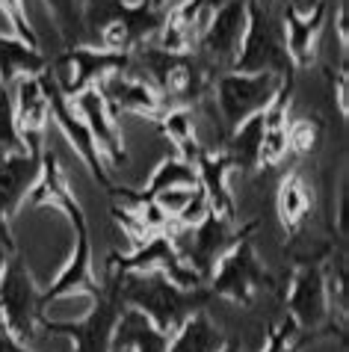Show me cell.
Returning a JSON list of instances; mask_svg holds the SVG:
<instances>
[{
	"instance_id": "1",
	"label": "cell",
	"mask_w": 349,
	"mask_h": 352,
	"mask_svg": "<svg viewBox=\"0 0 349 352\" xmlns=\"http://www.w3.org/2000/svg\"><path fill=\"white\" fill-rule=\"evenodd\" d=\"M110 278H115L122 305L145 314L166 335H172L183 320L201 311L210 299V290H187L163 272H110Z\"/></svg>"
},
{
	"instance_id": "2",
	"label": "cell",
	"mask_w": 349,
	"mask_h": 352,
	"mask_svg": "<svg viewBox=\"0 0 349 352\" xmlns=\"http://www.w3.org/2000/svg\"><path fill=\"white\" fill-rule=\"evenodd\" d=\"M166 21V12L124 0H83V24L92 27L95 45L115 54H133Z\"/></svg>"
},
{
	"instance_id": "3",
	"label": "cell",
	"mask_w": 349,
	"mask_h": 352,
	"mask_svg": "<svg viewBox=\"0 0 349 352\" xmlns=\"http://www.w3.org/2000/svg\"><path fill=\"white\" fill-rule=\"evenodd\" d=\"M231 72H275L281 77L293 74L290 56L284 51V33H281V21L273 15L269 3L260 0H246V33L240 42L237 60L231 63Z\"/></svg>"
},
{
	"instance_id": "4",
	"label": "cell",
	"mask_w": 349,
	"mask_h": 352,
	"mask_svg": "<svg viewBox=\"0 0 349 352\" xmlns=\"http://www.w3.org/2000/svg\"><path fill=\"white\" fill-rule=\"evenodd\" d=\"M287 80L290 77H281L275 72H255V74L228 72V74L216 77L213 98H216L219 116L225 119L228 128L234 131L237 124H243L251 116L267 110Z\"/></svg>"
},
{
	"instance_id": "5",
	"label": "cell",
	"mask_w": 349,
	"mask_h": 352,
	"mask_svg": "<svg viewBox=\"0 0 349 352\" xmlns=\"http://www.w3.org/2000/svg\"><path fill=\"white\" fill-rule=\"evenodd\" d=\"M122 296L115 287V278L110 285H101V293L92 299L89 314L80 320H51L45 314L42 329L51 335H65L71 340V352H110L115 320L122 314Z\"/></svg>"
},
{
	"instance_id": "6",
	"label": "cell",
	"mask_w": 349,
	"mask_h": 352,
	"mask_svg": "<svg viewBox=\"0 0 349 352\" xmlns=\"http://www.w3.org/2000/svg\"><path fill=\"white\" fill-rule=\"evenodd\" d=\"M131 68L133 54L104 51L98 45H69V51L56 56L51 80L65 98H74L89 86H98L104 77L115 72H131Z\"/></svg>"
},
{
	"instance_id": "7",
	"label": "cell",
	"mask_w": 349,
	"mask_h": 352,
	"mask_svg": "<svg viewBox=\"0 0 349 352\" xmlns=\"http://www.w3.org/2000/svg\"><path fill=\"white\" fill-rule=\"evenodd\" d=\"M0 317H3L6 329L24 344H30L38 335L45 320L42 290L36 287L30 270L15 258L0 272Z\"/></svg>"
},
{
	"instance_id": "8",
	"label": "cell",
	"mask_w": 349,
	"mask_h": 352,
	"mask_svg": "<svg viewBox=\"0 0 349 352\" xmlns=\"http://www.w3.org/2000/svg\"><path fill=\"white\" fill-rule=\"evenodd\" d=\"M110 272H163L174 285L181 287H201V276L183 261L178 243H174V231H154L145 240L137 243L131 255H113L110 258Z\"/></svg>"
},
{
	"instance_id": "9",
	"label": "cell",
	"mask_w": 349,
	"mask_h": 352,
	"mask_svg": "<svg viewBox=\"0 0 349 352\" xmlns=\"http://www.w3.org/2000/svg\"><path fill=\"white\" fill-rule=\"evenodd\" d=\"M267 285H269V276L255 252V243L246 234L237 237L234 246L210 270V293L225 296L231 302H240V305H249L258 296V290Z\"/></svg>"
},
{
	"instance_id": "10",
	"label": "cell",
	"mask_w": 349,
	"mask_h": 352,
	"mask_svg": "<svg viewBox=\"0 0 349 352\" xmlns=\"http://www.w3.org/2000/svg\"><path fill=\"white\" fill-rule=\"evenodd\" d=\"M45 80H47V98H51V122L63 131V136L69 140L74 154L83 160L86 169L92 172V178L98 181L104 190H115L113 181H110V175H106V163L101 157L98 145H95L89 128H86V122L80 119V113H77L74 101H71V98H65L60 89H56L54 80L47 74H45Z\"/></svg>"
},
{
	"instance_id": "11",
	"label": "cell",
	"mask_w": 349,
	"mask_h": 352,
	"mask_svg": "<svg viewBox=\"0 0 349 352\" xmlns=\"http://www.w3.org/2000/svg\"><path fill=\"white\" fill-rule=\"evenodd\" d=\"M71 101L77 107V113H80V119L86 122V128H89L104 163L115 166V169L128 163V145H124L119 119H115V113L110 110V104H106V98L101 95L98 86L83 89L80 95H74Z\"/></svg>"
},
{
	"instance_id": "12",
	"label": "cell",
	"mask_w": 349,
	"mask_h": 352,
	"mask_svg": "<svg viewBox=\"0 0 349 352\" xmlns=\"http://www.w3.org/2000/svg\"><path fill=\"white\" fill-rule=\"evenodd\" d=\"M15 124L21 133L24 148L42 151L45 148V131L51 124V98H47V80L42 74H24L15 80L12 95Z\"/></svg>"
},
{
	"instance_id": "13",
	"label": "cell",
	"mask_w": 349,
	"mask_h": 352,
	"mask_svg": "<svg viewBox=\"0 0 349 352\" xmlns=\"http://www.w3.org/2000/svg\"><path fill=\"white\" fill-rule=\"evenodd\" d=\"M183 231H187V243L178 237H174V243H178L183 261H187L201 278L210 276L213 263L225 255V252L234 246V240L240 237V234H234V219L219 217V213H207L199 225L183 228Z\"/></svg>"
},
{
	"instance_id": "14",
	"label": "cell",
	"mask_w": 349,
	"mask_h": 352,
	"mask_svg": "<svg viewBox=\"0 0 349 352\" xmlns=\"http://www.w3.org/2000/svg\"><path fill=\"white\" fill-rule=\"evenodd\" d=\"M246 33V0H222L199 33V47L210 63L231 65Z\"/></svg>"
},
{
	"instance_id": "15",
	"label": "cell",
	"mask_w": 349,
	"mask_h": 352,
	"mask_svg": "<svg viewBox=\"0 0 349 352\" xmlns=\"http://www.w3.org/2000/svg\"><path fill=\"white\" fill-rule=\"evenodd\" d=\"M287 308L290 320L302 331L317 329L328 317V281L323 263L305 261L296 267L287 287Z\"/></svg>"
},
{
	"instance_id": "16",
	"label": "cell",
	"mask_w": 349,
	"mask_h": 352,
	"mask_svg": "<svg viewBox=\"0 0 349 352\" xmlns=\"http://www.w3.org/2000/svg\"><path fill=\"white\" fill-rule=\"evenodd\" d=\"M98 89L115 116L131 113V116H142V119H157L169 107L166 98L157 92V86L151 80H145V77H137L133 68L131 72H115L110 77H104L98 83Z\"/></svg>"
},
{
	"instance_id": "17",
	"label": "cell",
	"mask_w": 349,
	"mask_h": 352,
	"mask_svg": "<svg viewBox=\"0 0 349 352\" xmlns=\"http://www.w3.org/2000/svg\"><path fill=\"white\" fill-rule=\"evenodd\" d=\"M328 3L317 0L314 6L302 9L299 3H290L281 15V33H284V51L293 68H308L317 56V38L326 24Z\"/></svg>"
},
{
	"instance_id": "18",
	"label": "cell",
	"mask_w": 349,
	"mask_h": 352,
	"mask_svg": "<svg viewBox=\"0 0 349 352\" xmlns=\"http://www.w3.org/2000/svg\"><path fill=\"white\" fill-rule=\"evenodd\" d=\"M42 151L18 148L0 154V219L9 222L21 210L38 178V169H42Z\"/></svg>"
},
{
	"instance_id": "19",
	"label": "cell",
	"mask_w": 349,
	"mask_h": 352,
	"mask_svg": "<svg viewBox=\"0 0 349 352\" xmlns=\"http://www.w3.org/2000/svg\"><path fill=\"white\" fill-rule=\"evenodd\" d=\"M199 169V187L205 190L210 210L219 217L234 219V192H231V178L237 175V163L228 151H207L196 160Z\"/></svg>"
},
{
	"instance_id": "20",
	"label": "cell",
	"mask_w": 349,
	"mask_h": 352,
	"mask_svg": "<svg viewBox=\"0 0 349 352\" xmlns=\"http://www.w3.org/2000/svg\"><path fill=\"white\" fill-rule=\"evenodd\" d=\"M225 344H228V338L222 335V329L201 308L196 314H190L169 335L166 352H222Z\"/></svg>"
},
{
	"instance_id": "21",
	"label": "cell",
	"mask_w": 349,
	"mask_h": 352,
	"mask_svg": "<svg viewBox=\"0 0 349 352\" xmlns=\"http://www.w3.org/2000/svg\"><path fill=\"white\" fill-rule=\"evenodd\" d=\"M154 122L160 124L163 136H169V140L174 142V148H178V157H183L187 163L196 166V160L205 154V142H201L199 133H196V116H192L190 107L172 104Z\"/></svg>"
},
{
	"instance_id": "22",
	"label": "cell",
	"mask_w": 349,
	"mask_h": 352,
	"mask_svg": "<svg viewBox=\"0 0 349 352\" xmlns=\"http://www.w3.org/2000/svg\"><path fill=\"white\" fill-rule=\"evenodd\" d=\"M47 68V60L38 47L27 45L18 36L0 33V83H15L24 74H42Z\"/></svg>"
},
{
	"instance_id": "23",
	"label": "cell",
	"mask_w": 349,
	"mask_h": 352,
	"mask_svg": "<svg viewBox=\"0 0 349 352\" xmlns=\"http://www.w3.org/2000/svg\"><path fill=\"white\" fill-rule=\"evenodd\" d=\"M275 208H278L281 225H284L287 231H296L299 225L305 222L308 210H311V192H308L305 181L299 178L296 172H290L287 178H281L278 195H275Z\"/></svg>"
},
{
	"instance_id": "24",
	"label": "cell",
	"mask_w": 349,
	"mask_h": 352,
	"mask_svg": "<svg viewBox=\"0 0 349 352\" xmlns=\"http://www.w3.org/2000/svg\"><path fill=\"white\" fill-rule=\"evenodd\" d=\"M181 187H199V169L174 154V157H166L154 166L151 178L142 187V195L151 199V195H157L163 190H181Z\"/></svg>"
},
{
	"instance_id": "25",
	"label": "cell",
	"mask_w": 349,
	"mask_h": 352,
	"mask_svg": "<svg viewBox=\"0 0 349 352\" xmlns=\"http://www.w3.org/2000/svg\"><path fill=\"white\" fill-rule=\"evenodd\" d=\"M260 140H264V122H260V113L251 116V119H246L243 124H237V128L231 131L228 154H231V160L237 163V172L255 169L258 166Z\"/></svg>"
},
{
	"instance_id": "26",
	"label": "cell",
	"mask_w": 349,
	"mask_h": 352,
	"mask_svg": "<svg viewBox=\"0 0 349 352\" xmlns=\"http://www.w3.org/2000/svg\"><path fill=\"white\" fill-rule=\"evenodd\" d=\"M45 3L60 24L65 42L74 45L83 33V0H45Z\"/></svg>"
},
{
	"instance_id": "27",
	"label": "cell",
	"mask_w": 349,
	"mask_h": 352,
	"mask_svg": "<svg viewBox=\"0 0 349 352\" xmlns=\"http://www.w3.org/2000/svg\"><path fill=\"white\" fill-rule=\"evenodd\" d=\"M18 148H24V142H21V133H18V124H15L12 95H9L6 83H0V154H9Z\"/></svg>"
},
{
	"instance_id": "28",
	"label": "cell",
	"mask_w": 349,
	"mask_h": 352,
	"mask_svg": "<svg viewBox=\"0 0 349 352\" xmlns=\"http://www.w3.org/2000/svg\"><path fill=\"white\" fill-rule=\"evenodd\" d=\"M0 12H3V18L9 24H12V30H15L18 38H24L27 45L38 47V36H36L33 24H30V12H27L24 0H0Z\"/></svg>"
},
{
	"instance_id": "29",
	"label": "cell",
	"mask_w": 349,
	"mask_h": 352,
	"mask_svg": "<svg viewBox=\"0 0 349 352\" xmlns=\"http://www.w3.org/2000/svg\"><path fill=\"white\" fill-rule=\"evenodd\" d=\"M299 329L293 320H284V322H278V326L267 335V344L260 352H299Z\"/></svg>"
},
{
	"instance_id": "30",
	"label": "cell",
	"mask_w": 349,
	"mask_h": 352,
	"mask_svg": "<svg viewBox=\"0 0 349 352\" xmlns=\"http://www.w3.org/2000/svg\"><path fill=\"white\" fill-rule=\"evenodd\" d=\"M290 151H299V154H308L317 145V136H319V128L311 122V119H299V122H290Z\"/></svg>"
},
{
	"instance_id": "31",
	"label": "cell",
	"mask_w": 349,
	"mask_h": 352,
	"mask_svg": "<svg viewBox=\"0 0 349 352\" xmlns=\"http://www.w3.org/2000/svg\"><path fill=\"white\" fill-rule=\"evenodd\" d=\"M192 190L196 187H181V190H163V192H157V195H151L154 201H157V208L166 213L169 217V222H174V217L183 210V204L190 201V195H192Z\"/></svg>"
},
{
	"instance_id": "32",
	"label": "cell",
	"mask_w": 349,
	"mask_h": 352,
	"mask_svg": "<svg viewBox=\"0 0 349 352\" xmlns=\"http://www.w3.org/2000/svg\"><path fill=\"white\" fill-rule=\"evenodd\" d=\"M15 258V240L9 234V222L0 219V272L6 270V263Z\"/></svg>"
},
{
	"instance_id": "33",
	"label": "cell",
	"mask_w": 349,
	"mask_h": 352,
	"mask_svg": "<svg viewBox=\"0 0 349 352\" xmlns=\"http://www.w3.org/2000/svg\"><path fill=\"white\" fill-rule=\"evenodd\" d=\"M0 352H33L30 346L24 344V340H18L12 331L6 329V322H3V317H0Z\"/></svg>"
},
{
	"instance_id": "34",
	"label": "cell",
	"mask_w": 349,
	"mask_h": 352,
	"mask_svg": "<svg viewBox=\"0 0 349 352\" xmlns=\"http://www.w3.org/2000/svg\"><path fill=\"white\" fill-rule=\"evenodd\" d=\"M337 110H341V116L349 113V101H346V72H341V77H337Z\"/></svg>"
},
{
	"instance_id": "35",
	"label": "cell",
	"mask_w": 349,
	"mask_h": 352,
	"mask_svg": "<svg viewBox=\"0 0 349 352\" xmlns=\"http://www.w3.org/2000/svg\"><path fill=\"white\" fill-rule=\"evenodd\" d=\"M145 6H151V9H160V12H169V9L178 3V0H142Z\"/></svg>"
},
{
	"instance_id": "36",
	"label": "cell",
	"mask_w": 349,
	"mask_h": 352,
	"mask_svg": "<svg viewBox=\"0 0 349 352\" xmlns=\"http://www.w3.org/2000/svg\"><path fill=\"white\" fill-rule=\"evenodd\" d=\"M222 352H240V346L237 344H225V346H222Z\"/></svg>"
},
{
	"instance_id": "37",
	"label": "cell",
	"mask_w": 349,
	"mask_h": 352,
	"mask_svg": "<svg viewBox=\"0 0 349 352\" xmlns=\"http://www.w3.org/2000/svg\"><path fill=\"white\" fill-rule=\"evenodd\" d=\"M317 3V0H302V3H299V6H302V9H308V6H314Z\"/></svg>"
},
{
	"instance_id": "38",
	"label": "cell",
	"mask_w": 349,
	"mask_h": 352,
	"mask_svg": "<svg viewBox=\"0 0 349 352\" xmlns=\"http://www.w3.org/2000/svg\"><path fill=\"white\" fill-rule=\"evenodd\" d=\"M260 3H269V0H260Z\"/></svg>"
}]
</instances>
